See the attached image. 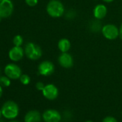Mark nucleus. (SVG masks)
Returning a JSON list of instances; mask_svg holds the SVG:
<instances>
[{
	"label": "nucleus",
	"instance_id": "nucleus-21",
	"mask_svg": "<svg viewBox=\"0 0 122 122\" xmlns=\"http://www.w3.org/2000/svg\"><path fill=\"white\" fill-rule=\"evenodd\" d=\"M119 37L122 40V24L121 25V26L119 27Z\"/></svg>",
	"mask_w": 122,
	"mask_h": 122
},
{
	"label": "nucleus",
	"instance_id": "nucleus-5",
	"mask_svg": "<svg viewBox=\"0 0 122 122\" xmlns=\"http://www.w3.org/2000/svg\"><path fill=\"white\" fill-rule=\"evenodd\" d=\"M14 11V5L11 0H0V17L7 18Z\"/></svg>",
	"mask_w": 122,
	"mask_h": 122
},
{
	"label": "nucleus",
	"instance_id": "nucleus-14",
	"mask_svg": "<svg viewBox=\"0 0 122 122\" xmlns=\"http://www.w3.org/2000/svg\"><path fill=\"white\" fill-rule=\"evenodd\" d=\"M71 43L67 38H62L58 41L57 47L61 52H67L70 50Z\"/></svg>",
	"mask_w": 122,
	"mask_h": 122
},
{
	"label": "nucleus",
	"instance_id": "nucleus-24",
	"mask_svg": "<svg viewBox=\"0 0 122 122\" xmlns=\"http://www.w3.org/2000/svg\"><path fill=\"white\" fill-rule=\"evenodd\" d=\"M2 110H0V118H1V117H2Z\"/></svg>",
	"mask_w": 122,
	"mask_h": 122
},
{
	"label": "nucleus",
	"instance_id": "nucleus-7",
	"mask_svg": "<svg viewBox=\"0 0 122 122\" xmlns=\"http://www.w3.org/2000/svg\"><path fill=\"white\" fill-rule=\"evenodd\" d=\"M55 71L54 64L49 60L42 61L38 66V73L42 76H50Z\"/></svg>",
	"mask_w": 122,
	"mask_h": 122
},
{
	"label": "nucleus",
	"instance_id": "nucleus-17",
	"mask_svg": "<svg viewBox=\"0 0 122 122\" xmlns=\"http://www.w3.org/2000/svg\"><path fill=\"white\" fill-rule=\"evenodd\" d=\"M20 81L23 85H28L30 83V77L27 74H22Z\"/></svg>",
	"mask_w": 122,
	"mask_h": 122
},
{
	"label": "nucleus",
	"instance_id": "nucleus-25",
	"mask_svg": "<svg viewBox=\"0 0 122 122\" xmlns=\"http://www.w3.org/2000/svg\"><path fill=\"white\" fill-rule=\"evenodd\" d=\"M10 122H19V121H11Z\"/></svg>",
	"mask_w": 122,
	"mask_h": 122
},
{
	"label": "nucleus",
	"instance_id": "nucleus-11",
	"mask_svg": "<svg viewBox=\"0 0 122 122\" xmlns=\"http://www.w3.org/2000/svg\"><path fill=\"white\" fill-rule=\"evenodd\" d=\"M42 94L48 100H55L58 96V89L53 84H47L42 90Z\"/></svg>",
	"mask_w": 122,
	"mask_h": 122
},
{
	"label": "nucleus",
	"instance_id": "nucleus-2",
	"mask_svg": "<svg viewBox=\"0 0 122 122\" xmlns=\"http://www.w3.org/2000/svg\"><path fill=\"white\" fill-rule=\"evenodd\" d=\"M2 116L8 119L15 118L19 114V106L13 101L5 102L2 107Z\"/></svg>",
	"mask_w": 122,
	"mask_h": 122
},
{
	"label": "nucleus",
	"instance_id": "nucleus-22",
	"mask_svg": "<svg viewBox=\"0 0 122 122\" xmlns=\"http://www.w3.org/2000/svg\"><path fill=\"white\" fill-rule=\"evenodd\" d=\"M2 93H3V89H2V86L0 85V98L2 97Z\"/></svg>",
	"mask_w": 122,
	"mask_h": 122
},
{
	"label": "nucleus",
	"instance_id": "nucleus-16",
	"mask_svg": "<svg viewBox=\"0 0 122 122\" xmlns=\"http://www.w3.org/2000/svg\"><path fill=\"white\" fill-rule=\"evenodd\" d=\"M13 44L15 46H22L23 44V37L20 35L15 36L13 38Z\"/></svg>",
	"mask_w": 122,
	"mask_h": 122
},
{
	"label": "nucleus",
	"instance_id": "nucleus-20",
	"mask_svg": "<svg viewBox=\"0 0 122 122\" xmlns=\"http://www.w3.org/2000/svg\"><path fill=\"white\" fill-rule=\"evenodd\" d=\"M45 86L44 83H42V82H37V83H36V86H35L36 88H37L38 91H42V90L44 89Z\"/></svg>",
	"mask_w": 122,
	"mask_h": 122
},
{
	"label": "nucleus",
	"instance_id": "nucleus-1",
	"mask_svg": "<svg viewBox=\"0 0 122 122\" xmlns=\"http://www.w3.org/2000/svg\"><path fill=\"white\" fill-rule=\"evenodd\" d=\"M46 11L51 17L59 18L63 15L65 7L63 4L59 0H50L47 5Z\"/></svg>",
	"mask_w": 122,
	"mask_h": 122
},
{
	"label": "nucleus",
	"instance_id": "nucleus-3",
	"mask_svg": "<svg viewBox=\"0 0 122 122\" xmlns=\"http://www.w3.org/2000/svg\"><path fill=\"white\" fill-rule=\"evenodd\" d=\"M25 54L27 57L32 60H39L42 55V50L41 47L33 42H28L25 47Z\"/></svg>",
	"mask_w": 122,
	"mask_h": 122
},
{
	"label": "nucleus",
	"instance_id": "nucleus-29",
	"mask_svg": "<svg viewBox=\"0 0 122 122\" xmlns=\"http://www.w3.org/2000/svg\"><path fill=\"white\" fill-rule=\"evenodd\" d=\"M0 73H1V71H0Z\"/></svg>",
	"mask_w": 122,
	"mask_h": 122
},
{
	"label": "nucleus",
	"instance_id": "nucleus-6",
	"mask_svg": "<svg viewBox=\"0 0 122 122\" xmlns=\"http://www.w3.org/2000/svg\"><path fill=\"white\" fill-rule=\"evenodd\" d=\"M5 73L12 80L20 79L22 76V70L20 66L15 63L7 64L5 68Z\"/></svg>",
	"mask_w": 122,
	"mask_h": 122
},
{
	"label": "nucleus",
	"instance_id": "nucleus-8",
	"mask_svg": "<svg viewBox=\"0 0 122 122\" xmlns=\"http://www.w3.org/2000/svg\"><path fill=\"white\" fill-rule=\"evenodd\" d=\"M58 63L61 67L64 68H71L74 64V60L73 56L67 52H61L58 57Z\"/></svg>",
	"mask_w": 122,
	"mask_h": 122
},
{
	"label": "nucleus",
	"instance_id": "nucleus-23",
	"mask_svg": "<svg viewBox=\"0 0 122 122\" xmlns=\"http://www.w3.org/2000/svg\"><path fill=\"white\" fill-rule=\"evenodd\" d=\"M104 2H106V3H111V2H113L114 0H102Z\"/></svg>",
	"mask_w": 122,
	"mask_h": 122
},
{
	"label": "nucleus",
	"instance_id": "nucleus-26",
	"mask_svg": "<svg viewBox=\"0 0 122 122\" xmlns=\"http://www.w3.org/2000/svg\"><path fill=\"white\" fill-rule=\"evenodd\" d=\"M3 18H2L1 17H0V22H1V21H2V20Z\"/></svg>",
	"mask_w": 122,
	"mask_h": 122
},
{
	"label": "nucleus",
	"instance_id": "nucleus-27",
	"mask_svg": "<svg viewBox=\"0 0 122 122\" xmlns=\"http://www.w3.org/2000/svg\"><path fill=\"white\" fill-rule=\"evenodd\" d=\"M86 122H93V121H86Z\"/></svg>",
	"mask_w": 122,
	"mask_h": 122
},
{
	"label": "nucleus",
	"instance_id": "nucleus-10",
	"mask_svg": "<svg viewBox=\"0 0 122 122\" xmlns=\"http://www.w3.org/2000/svg\"><path fill=\"white\" fill-rule=\"evenodd\" d=\"M42 118L45 122H60L61 120V116L57 111L48 109L43 113Z\"/></svg>",
	"mask_w": 122,
	"mask_h": 122
},
{
	"label": "nucleus",
	"instance_id": "nucleus-12",
	"mask_svg": "<svg viewBox=\"0 0 122 122\" xmlns=\"http://www.w3.org/2000/svg\"><path fill=\"white\" fill-rule=\"evenodd\" d=\"M108 12V10L106 7L103 4H98L95 6L93 10V14L96 19L97 20H102L103 19Z\"/></svg>",
	"mask_w": 122,
	"mask_h": 122
},
{
	"label": "nucleus",
	"instance_id": "nucleus-19",
	"mask_svg": "<svg viewBox=\"0 0 122 122\" xmlns=\"http://www.w3.org/2000/svg\"><path fill=\"white\" fill-rule=\"evenodd\" d=\"M102 122H118L117 120L114 118V117H112V116H107L106 117Z\"/></svg>",
	"mask_w": 122,
	"mask_h": 122
},
{
	"label": "nucleus",
	"instance_id": "nucleus-18",
	"mask_svg": "<svg viewBox=\"0 0 122 122\" xmlns=\"http://www.w3.org/2000/svg\"><path fill=\"white\" fill-rule=\"evenodd\" d=\"M25 3L29 6V7H35L37 3H38V0H25Z\"/></svg>",
	"mask_w": 122,
	"mask_h": 122
},
{
	"label": "nucleus",
	"instance_id": "nucleus-28",
	"mask_svg": "<svg viewBox=\"0 0 122 122\" xmlns=\"http://www.w3.org/2000/svg\"><path fill=\"white\" fill-rule=\"evenodd\" d=\"M94 1H97V0H94Z\"/></svg>",
	"mask_w": 122,
	"mask_h": 122
},
{
	"label": "nucleus",
	"instance_id": "nucleus-4",
	"mask_svg": "<svg viewBox=\"0 0 122 122\" xmlns=\"http://www.w3.org/2000/svg\"><path fill=\"white\" fill-rule=\"evenodd\" d=\"M101 32L103 36L109 40H116L119 37V28L115 25L106 24L101 28Z\"/></svg>",
	"mask_w": 122,
	"mask_h": 122
},
{
	"label": "nucleus",
	"instance_id": "nucleus-13",
	"mask_svg": "<svg viewBox=\"0 0 122 122\" xmlns=\"http://www.w3.org/2000/svg\"><path fill=\"white\" fill-rule=\"evenodd\" d=\"M25 122H41V115L38 111H28L25 116Z\"/></svg>",
	"mask_w": 122,
	"mask_h": 122
},
{
	"label": "nucleus",
	"instance_id": "nucleus-15",
	"mask_svg": "<svg viewBox=\"0 0 122 122\" xmlns=\"http://www.w3.org/2000/svg\"><path fill=\"white\" fill-rule=\"evenodd\" d=\"M11 84V81L9 77L6 75L3 76H0V85L2 87H8Z\"/></svg>",
	"mask_w": 122,
	"mask_h": 122
},
{
	"label": "nucleus",
	"instance_id": "nucleus-9",
	"mask_svg": "<svg viewBox=\"0 0 122 122\" xmlns=\"http://www.w3.org/2000/svg\"><path fill=\"white\" fill-rule=\"evenodd\" d=\"M25 55V50L21 46H14L9 51V57L14 62L21 60Z\"/></svg>",
	"mask_w": 122,
	"mask_h": 122
}]
</instances>
